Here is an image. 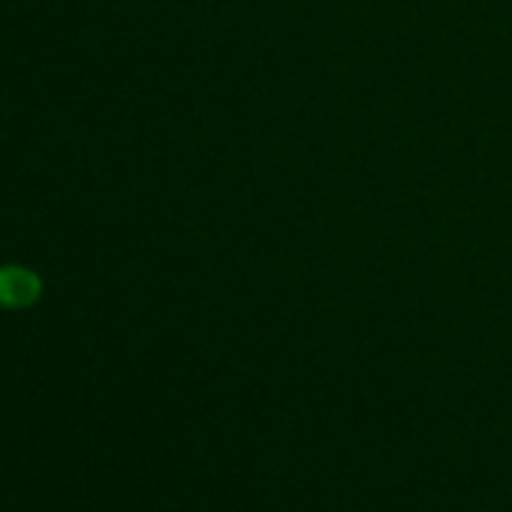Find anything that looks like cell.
<instances>
[{
	"mask_svg": "<svg viewBox=\"0 0 512 512\" xmlns=\"http://www.w3.org/2000/svg\"><path fill=\"white\" fill-rule=\"evenodd\" d=\"M40 278L28 269L7 266L0 269V305L4 308H28L40 299Z\"/></svg>",
	"mask_w": 512,
	"mask_h": 512,
	"instance_id": "6da1fadb",
	"label": "cell"
}]
</instances>
